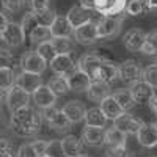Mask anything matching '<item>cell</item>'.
Segmentation results:
<instances>
[{"mask_svg":"<svg viewBox=\"0 0 157 157\" xmlns=\"http://www.w3.org/2000/svg\"><path fill=\"white\" fill-rule=\"evenodd\" d=\"M41 123H43V116L30 105L13 112L11 120H10L11 129L17 135H22V137L36 135L41 130Z\"/></svg>","mask_w":157,"mask_h":157,"instance_id":"cell-1","label":"cell"},{"mask_svg":"<svg viewBox=\"0 0 157 157\" xmlns=\"http://www.w3.org/2000/svg\"><path fill=\"white\" fill-rule=\"evenodd\" d=\"M123 21H124L123 14L102 16L101 19H98L96 25H98V36H99V39L101 38L112 39V38L118 36V33L121 32V27H123Z\"/></svg>","mask_w":157,"mask_h":157,"instance_id":"cell-2","label":"cell"},{"mask_svg":"<svg viewBox=\"0 0 157 157\" xmlns=\"http://www.w3.org/2000/svg\"><path fill=\"white\" fill-rule=\"evenodd\" d=\"M43 118L46 120V123L49 124V127L55 132H68V130L72 127V123L66 118L60 109H55L54 107H49V109H44L43 110Z\"/></svg>","mask_w":157,"mask_h":157,"instance_id":"cell-3","label":"cell"},{"mask_svg":"<svg viewBox=\"0 0 157 157\" xmlns=\"http://www.w3.org/2000/svg\"><path fill=\"white\" fill-rule=\"evenodd\" d=\"M47 68V61L38 54L36 50L25 52L21 58V71H27L33 74H43Z\"/></svg>","mask_w":157,"mask_h":157,"instance_id":"cell-4","label":"cell"},{"mask_svg":"<svg viewBox=\"0 0 157 157\" xmlns=\"http://www.w3.org/2000/svg\"><path fill=\"white\" fill-rule=\"evenodd\" d=\"M6 107L8 110L13 113V112H16L22 107H27L29 105V102H30V94L27 93V91H24L21 86L17 85H13L8 91H6Z\"/></svg>","mask_w":157,"mask_h":157,"instance_id":"cell-5","label":"cell"},{"mask_svg":"<svg viewBox=\"0 0 157 157\" xmlns=\"http://www.w3.org/2000/svg\"><path fill=\"white\" fill-rule=\"evenodd\" d=\"M74 39L78 43V44H83V46H90V44H94L99 36H98V25H96V21H90L80 27L74 29V33H72Z\"/></svg>","mask_w":157,"mask_h":157,"instance_id":"cell-6","label":"cell"},{"mask_svg":"<svg viewBox=\"0 0 157 157\" xmlns=\"http://www.w3.org/2000/svg\"><path fill=\"white\" fill-rule=\"evenodd\" d=\"M2 41H5L10 47H19L25 41V33L21 27V24L8 22L6 27L2 30Z\"/></svg>","mask_w":157,"mask_h":157,"instance_id":"cell-7","label":"cell"},{"mask_svg":"<svg viewBox=\"0 0 157 157\" xmlns=\"http://www.w3.org/2000/svg\"><path fill=\"white\" fill-rule=\"evenodd\" d=\"M104 61H105V58H102L99 54H96V52H88V54H83L80 58H78L77 69L86 72L91 77V80H93L94 72L98 71V68L101 66Z\"/></svg>","mask_w":157,"mask_h":157,"instance_id":"cell-8","label":"cell"},{"mask_svg":"<svg viewBox=\"0 0 157 157\" xmlns=\"http://www.w3.org/2000/svg\"><path fill=\"white\" fill-rule=\"evenodd\" d=\"M118 78H121L124 83H130L141 78V69L134 60H126L118 66Z\"/></svg>","mask_w":157,"mask_h":157,"instance_id":"cell-9","label":"cell"},{"mask_svg":"<svg viewBox=\"0 0 157 157\" xmlns=\"http://www.w3.org/2000/svg\"><path fill=\"white\" fill-rule=\"evenodd\" d=\"M127 0H94V11L102 16H118L126 10Z\"/></svg>","mask_w":157,"mask_h":157,"instance_id":"cell-10","label":"cell"},{"mask_svg":"<svg viewBox=\"0 0 157 157\" xmlns=\"http://www.w3.org/2000/svg\"><path fill=\"white\" fill-rule=\"evenodd\" d=\"M17 86H21L24 91H27L29 94H33L36 88H39L43 85V78L41 74H33V72H27V71H21L16 75V83Z\"/></svg>","mask_w":157,"mask_h":157,"instance_id":"cell-11","label":"cell"},{"mask_svg":"<svg viewBox=\"0 0 157 157\" xmlns=\"http://www.w3.org/2000/svg\"><path fill=\"white\" fill-rule=\"evenodd\" d=\"M141 124H143V121L140 118L135 115H130V113H123L121 116H118L113 121V126L124 134H137Z\"/></svg>","mask_w":157,"mask_h":157,"instance_id":"cell-12","label":"cell"},{"mask_svg":"<svg viewBox=\"0 0 157 157\" xmlns=\"http://www.w3.org/2000/svg\"><path fill=\"white\" fill-rule=\"evenodd\" d=\"M50 68L55 74L60 75H69L72 71L77 69V63L71 58V55H64V54H58L52 58L50 61Z\"/></svg>","mask_w":157,"mask_h":157,"instance_id":"cell-13","label":"cell"},{"mask_svg":"<svg viewBox=\"0 0 157 157\" xmlns=\"http://www.w3.org/2000/svg\"><path fill=\"white\" fill-rule=\"evenodd\" d=\"M130 93H132L134 96V101L135 104H149V101L154 98V88L151 85H148L146 82H143V80H137L134 82L132 85H130Z\"/></svg>","mask_w":157,"mask_h":157,"instance_id":"cell-14","label":"cell"},{"mask_svg":"<svg viewBox=\"0 0 157 157\" xmlns=\"http://www.w3.org/2000/svg\"><path fill=\"white\" fill-rule=\"evenodd\" d=\"M66 19L69 21L72 29H77V27H80V25L93 21L91 19V11L83 8L82 5H72L66 13Z\"/></svg>","mask_w":157,"mask_h":157,"instance_id":"cell-15","label":"cell"},{"mask_svg":"<svg viewBox=\"0 0 157 157\" xmlns=\"http://www.w3.org/2000/svg\"><path fill=\"white\" fill-rule=\"evenodd\" d=\"M146 39V33L145 30L141 29H130L124 33L123 36V43H124V47L129 50V52H138L143 46Z\"/></svg>","mask_w":157,"mask_h":157,"instance_id":"cell-16","label":"cell"},{"mask_svg":"<svg viewBox=\"0 0 157 157\" xmlns=\"http://www.w3.org/2000/svg\"><path fill=\"white\" fill-rule=\"evenodd\" d=\"M32 96H33V102L36 104V107L43 109V110L49 109V107H54L55 102H57V96L52 93V90L44 83L39 88H36V91Z\"/></svg>","mask_w":157,"mask_h":157,"instance_id":"cell-17","label":"cell"},{"mask_svg":"<svg viewBox=\"0 0 157 157\" xmlns=\"http://www.w3.org/2000/svg\"><path fill=\"white\" fill-rule=\"evenodd\" d=\"M104 137H105V129L104 127H93V126H85L82 129V143L86 146H102L104 145Z\"/></svg>","mask_w":157,"mask_h":157,"instance_id":"cell-18","label":"cell"},{"mask_svg":"<svg viewBox=\"0 0 157 157\" xmlns=\"http://www.w3.org/2000/svg\"><path fill=\"white\" fill-rule=\"evenodd\" d=\"M68 78V85H69V90L71 91H75V93H82V91H86L90 83H91V77L80 71V69H75L72 71L69 75H66Z\"/></svg>","mask_w":157,"mask_h":157,"instance_id":"cell-19","label":"cell"},{"mask_svg":"<svg viewBox=\"0 0 157 157\" xmlns=\"http://www.w3.org/2000/svg\"><path fill=\"white\" fill-rule=\"evenodd\" d=\"M61 112L66 115V118L74 124V123H80L83 121L85 118V112H86V107L80 101H69L63 105Z\"/></svg>","mask_w":157,"mask_h":157,"instance_id":"cell-20","label":"cell"},{"mask_svg":"<svg viewBox=\"0 0 157 157\" xmlns=\"http://www.w3.org/2000/svg\"><path fill=\"white\" fill-rule=\"evenodd\" d=\"M112 94L110 83L105 82H99V80H91L88 90H86V96L90 101L93 102H101L102 99H105L107 96Z\"/></svg>","mask_w":157,"mask_h":157,"instance_id":"cell-21","label":"cell"},{"mask_svg":"<svg viewBox=\"0 0 157 157\" xmlns=\"http://www.w3.org/2000/svg\"><path fill=\"white\" fill-rule=\"evenodd\" d=\"M118 78V66L113 64L112 61H104L101 66L98 68V71L94 72L93 80H99V82H105V83H112Z\"/></svg>","mask_w":157,"mask_h":157,"instance_id":"cell-22","label":"cell"},{"mask_svg":"<svg viewBox=\"0 0 157 157\" xmlns=\"http://www.w3.org/2000/svg\"><path fill=\"white\" fill-rule=\"evenodd\" d=\"M50 33H52V38H58V36H63V38H71L72 33H74V29L71 27L69 21L66 19V16H55L54 22L50 24Z\"/></svg>","mask_w":157,"mask_h":157,"instance_id":"cell-23","label":"cell"},{"mask_svg":"<svg viewBox=\"0 0 157 157\" xmlns=\"http://www.w3.org/2000/svg\"><path fill=\"white\" fill-rule=\"evenodd\" d=\"M104 145H107V148H126V145H127V134L121 132L120 129H116L113 126V127L105 130Z\"/></svg>","mask_w":157,"mask_h":157,"instance_id":"cell-24","label":"cell"},{"mask_svg":"<svg viewBox=\"0 0 157 157\" xmlns=\"http://www.w3.org/2000/svg\"><path fill=\"white\" fill-rule=\"evenodd\" d=\"M135 135H137L138 143H140L143 148H149V146H152V145H155V143H157V132H155L154 124L143 123Z\"/></svg>","mask_w":157,"mask_h":157,"instance_id":"cell-25","label":"cell"},{"mask_svg":"<svg viewBox=\"0 0 157 157\" xmlns=\"http://www.w3.org/2000/svg\"><path fill=\"white\" fill-rule=\"evenodd\" d=\"M99 109L102 110L104 116H105L107 120H112V121H115L118 116H121V115L124 113V110L118 105V102L115 101V98H113L112 94L107 96L105 99H102V101L99 102Z\"/></svg>","mask_w":157,"mask_h":157,"instance_id":"cell-26","label":"cell"},{"mask_svg":"<svg viewBox=\"0 0 157 157\" xmlns=\"http://www.w3.org/2000/svg\"><path fill=\"white\" fill-rule=\"evenodd\" d=\"M64 157H77L83 152V143L75 135H66L61 140Z\"/></svg>","mask_w":157,"mask_h":157,"instance_id":"cell-27","label":"cell"},{"mask_svg":"<svg viewBox=\"0 0 157 157\" xmlns=\"http://www.w3.org/2000/svg\"><path fill=\"white\" fill-rule=\"evenodd\" d=\"M83 121L86 126H93V127H105L107 126V118L104 116L102 110L99 107H91V109H86L85 112V118Z\"/></svg>","mask_w":157,"mask_h":157,"instance_id":"cell-28","label":"cell"},{"mask_svg":"<svg viewBox=\"0 0 157 157\" xmlns=\"http://www.w3.org/2000/svg\"><path fill=\"white\" fill-rule=\"evenodd\" d=\"M47 86L52 90V93H54L57 98H58V96H64L68 91H71V90H69V85H68L66 75H60V74L52 75V77L49 78V82H47Z\"/></svg>","mask_w":157,"mask_h":157,"instance_id":"cell-29","label":"cell"},{"mask_svg":"<svg viewBox=\"0 0 157 157\" xmlns=\"http://www.w3.org/2000/svg\"><path fill=\"white\" fill-rule=\"evenodd\" d=\"M52 46H54L57 55L58 54H64V55H71L74 52V43L71 38H63V36H58V38H52L50 39Z\"/></svg>","mask_w":157,"mask_h":157,"instance_id":"cell-30","label":"cell"},{"mask_svg":"<svg viewBox=\"0 0 157 157\" xmlns=\"http://www.w3.org/2000/svg\"><path fill=\"white\" fill-rule=\"evenodd\" d=\"M112 96L115 98L118 105H120L123 110H130L135 105V101H134V96H132V93H130V90H118Z\"/></svg>","mask_w":157,"mask_h":157,"instance_id":"cell-31","label":"cell"},{"mask_svg":"<svg viewBox=\"0 0 157 157\" xmlns=\"http://www.w3.org/2000/svg\"><path fill=\"white\" fill-rule=\"evenodd\" d=\"M30 43L32 44H41L44 41H50L52 39V33L49 27H44V25H38V27L29 35Z\"/></svg>","mask_w":157,"mask_h":157,"instance_id":"cell-32","label":"cell"},{"mask_svg":"<svg viewBox=\"0 0 157 157\" xmlns=\"http://www.w3.org/2000/svg\"><path fill=\"white\" fill-rule=\"evenodd\" d=\"M140 52H143L146 55H157V30L146 33V39L143 43Z\"/></svg>","mask_w":157,"mask_h":157,"instance_id":"cell-33","label":"cell"},{"mask_svg":"<svg viewBox=\"0 0 157 157\" xmlns=\"http://www.w3.org/2000/svg\"><path fill=\"white\" fill-rule=\"evenodd\" d=\"M16 83V74L13 68H0V88L8 91Z\"/></svg>","mask_w":157,"mask_h":157,"instance_id":"cell-34","label":"cell"},{"mask_svg":"<svg viewBox=\"0 0 157 157\" xmlns=\"http://www.w3.org/2000/svg\"><path fill=\"white\" fill-rule=\"evenodd\" d=\"M33 14H35V19H36L38 25H44V27H50V24L54 22V19H55L54 11L49 10V8L33 11Z\"/></svg>","mask_w":157,"mask_h":157,"instance_id":"cell-35","label":"cell"},{"mask_svg":"<svg viewBox=\"0 0 157 157\" xmlns=\"http://www.w3.org/2000/svg\"><path fill=\"white\" fill-rule=\"evenodd\" d=\"M141 80L146 82L148 85H151L154 90L157 88V64H149L145 69L141 71Z\"/></svg>","mask_w":157,"mask_h":157,"instance_id":"cell-36","label":"cell"},{"mask_svg":"<svg viewBox=\"0 0 157 157\" xmlns=\"http://www.w3.org/2000/svg\"><path fill=\"white\" fill-rule=\"evenodd\" d=\"M146 8V0H129L126 3V13L130 16H138Z\"/></svg>","mask_w":157,"mask_h":157,"instance_id":"cell-37","label":"cell"},{"mask_svg":"<svg viewBox=\"0 0 157 157\" xmlns=\"http://www.w3.org/2000/svg\"><path fill=\"white\" fill-rule=\"evenodd\" d=\"M36 52H38V54L41 55L47 63H50L52 58L57 55V52H55V49H54V46H52L50 41H44V43H41V44H38Z\"/></svg>","mask_w":157,"mask_h":157,"instance_id":"cell-38","label":"cell"},{"mask_svg":"<svg viewBox=\"0 0 157 157\" xmlns=\"http://www.w3.org/2000/svg\"><path fill=\"white\" fill-rule=\"evenodd\" d=\"M44 155H47V157H64L61 140H50V141H47V148H46V154Z\"/></svg>","mask_w":157,"mask_h":157,"instance_id":"cell-39","label":"cell"},{"mask_svg":"<svg viewBox=\"0 0 157 157\" xmlns=\"http://www.w3.org/2000/svg\"><path fill=\"white\" fill-rule=\"evenodd\" d=\"M21 27L24 30L25 35H30L36 27H38V22L35 19V14H33V11L32 13H25L24 17H22V22H21Z\"/></svg>","mask_w":157,"mask_h":157,"instance_id":"cell-40","label":"cell"},{"mask_svg":"<svg viewBox=\"0 0 157 157\" xmlns=\"http://www.w3.org/2000/svg\"><path fill=\"white\" fill-rule=\"evenodd\" d=\"M13 64H14V57L11 50L0 47V68H13Z\"/></svg>","mask_w":157,"mask_h":157,"instance_id":"cell-41","label":"cell"},{"mask_svg":"<svg viewBox=\"0 0 157 157\" xmlns=\"http://www.w3.org/2000/svg\"><path fill=\"white\" fill-rule=\"evenodd\" d=\"M2 5L8 13L14 14V13H17V11H21L24 8L25 0H2Z\"/></svg>","mask_w":157,"mask_h":157,"instance_id":"cell-42","label":"cell"},{"mask_svg":"<svg viewBox=\"0 0 157 157\" xmlns=\"http://www.w3.org/2000/svg\"><path fill=\"white\" fill-rule=\"evenodd\" d=\"M105 157H134L127 148H107Z\"/></svg>","mask_w":157,"mask_h":157,"instance_id":"cell-43","label":"cell"},{"mask_svg":"<svg viewBox=\"0 0 157 157\" xmlns=\"http://www.w3.org/2000/svg\"><path fill=\"white\" fill-rule=\"evenodd\" d=\"M16 157H38V154H36V151L33 149L32 143H24V145L19 146Z\"/></svg>","mask_w":157,"mask_h":157,"instance_id":"cell-44","label":"cell"},{"mask_svg":"<svg viewBox=\"0 0 157 157\" xmlns=\"http://www.w3.org/2000/svg\"><path fill=\"white\" fill-rule=\"evenodd\" d=\"M32 146H33V149L36 151L38 157H43V155L46 154V148H47V141H46V140H41V138H38V140L32 141Z\"/></svg>","mask_w":157,"mask_h":157,"instance_id":"cell-45","label":"cell"},{"mask_svg":"<svg viewBox=\"0 0 157 157\" xmlns=\"http://www.w3.org/2000/svg\"><path fill=\"white\" fill-rule=\"evenodd\" d=\"M29 3H30V6H32V11H38V10L49 8V0H29Z\"/></svg>","mask_w":157,"mask_h":157,"instance_id":"cell-46","label":"cell"},{"mask_svg":"<svg viewBox=\"0 0 157 157\" xmlns=\"http://www.w3.org/2000/svg\"><path fill=\"white\" fill-rule=\"evenodd\" d=\"M11 141L5 137H0V152H3V151H11Z\"/></svg>","mask_w":157,"mask_h":157,"instance_id":"cell-47","label":"cell"},{"mask_svg":"<svg viewBox=\"0 0 157 157\" xmlns=\"http://www.w3.org/2000/svg\"><path fill=\"white\" fill-rule=\"evenodd\" d=\"M80 5L90 11H94V0H80Z\"/></svg>","mask_w":157,"mask_h":157,"instance_id":"cell-48","label":"cell"},{"mask_svg":"<svg viewBox=\"0 0 157 157\" xmlns=\"http://www.w3.org/2000/svg\"><path fill=\"white\" fill-rule=\"evenodd\" d=\"M10 21H8V17L3 14L2 11H0V30H3L5 27H6V24H8Z\"/></svg>","mask_w":157,"mask_h":157,"instance_id":"cell-49","label":"cell"},{"mask_svg":"<svg viewBox=\"0 0 157 157\" xmlns=\"http://www.w3.org/2000/svg\"><path fill=\"white\" fill-rule=\"evenodd\" d=\"M146 149H148L149 157H157V143H155V145H152V146H149V148H146Z\"/></svg>","mask_w":157,"mask_h":157,"instance_id":"cell-50","label":"cell"},{"mask_svg":"<svg viewBox=\"0 0 157 157\" xmlns=\"http://www.w3.org/2000/svg\"><path fill=\"white\" fill-rule=\"evenodd\" d=\"M149 105H151V109H152V112L157 115V94H154V98L149 101Z\"/></svg>","mask_w":157,"mask_h":157,"instance_id":"cell-51","label":"cell"},{"mask_svg":"<svg viewBox=\"0 0 157 157\" xmlns=\"http://www.w3.org/2000/svg\"><path fill=\"white\" fill-rule=\"evenodd\" d=\"M146 6L151 10H157V0H146Z\"/></svg>","mask_w":157,"mask_h":157,"instance_id":"cell-52","label":"cell"},{"mask_svg":"<svg viewBox=\"0 0 157 157\" xmlns=\"http://www.w3.org/2000/svg\"><path fill=\"white\" fill-rule=\"evenodd\" d=\"M5 99H6V91L0 88V104H2V102H3Z\"/></svg>","mask_w":157,"mask_h":157,"instance_id":"cell-53","label":"cell"},{"mask_svg":"<svg viewBox=\"0 0 157 157\" xmlns=\"http://www.w3.org/2000/svg\"><path fill=\"white\" fill-rule=\"evenodd\" d=\"M0 157H14V155H13L11 151H3V152H0Z\"/></svg>","mask_w":157,"mask_h":157,"instance_id":"cell-54","label":"cell"},{"mask_svg":"<svg viewBox=\"0 0 157 157\" xmlns=\"http://www.w3.org/2000/svg\"><path fill=\"white\" fill-rule=\"evenodd\" d=\"M77 157H91V155H88V154H83V152H82L80 155H77Z\"/></svg>","mask_w":157,"mask_h":157,"instance_id":"cell-55","label":"cell"},{"mask_svg":"<svg viewBox=\"0 0 157 157\" xmlns=\"http://www.w3.org/2000/svg\"><path fill=\"white\" fill-rule=\"evenodd\" d=\"M154 124V127H155V132H157V123H152Z\"/></svg>","mask_w":157,"mask_h":157,"instance_id":"cell-56","label":"cell"},{"mask_svg":"<svg viewBox=\"0 0 157 157\" xmlns=\"http://www.w3.org/2000/svg\"><path fill=\"white\" fill-rule=\"evenodd\" d=\"M0 41H2V30H0Z\"/></svg>","mask_w":157,"mask_h":157,"instance_id":"cell-57","label":"cell"},{"mask_svg":"<svg viewBox=\"0 0 157 157\" xmlns=\"http://www.w3.org/2000/svg\"><path fill=\"white\" fill-rule=\"evenodd\" d=\"M43 157H47V155H43Z\"/></svg>","mask_w":157,"mask_h":157,"instance_id":"cell-58","label":"cell"}]
</instances>
